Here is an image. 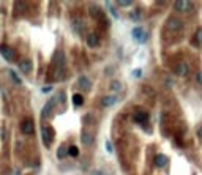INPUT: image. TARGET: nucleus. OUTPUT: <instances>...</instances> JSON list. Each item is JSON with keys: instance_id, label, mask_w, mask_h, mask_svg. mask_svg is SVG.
Wrapping results in <instances>:
<instances>
[{"instance_id": "18", "label": "nucleus", "mask_w": 202, "mask_h": 175, "mask_svg": "<svg viewBox=\"0 0 202 175\" xmlns=\"http://www.w3.org/2000/svg\"><path fill=\"white\" fill-rule=\"evenodd\" d=\"M145 32L142 30V27H134L133 29V32H131V35H133V38L136 40V41H139L141 38H142V35H144Z\"/></svg>"}, {"instance_id": "9", "label": "nucleus", "mask_w": 202, "mask_h": 175, "mask_svg": "<svg viewBox=\"0 0 202 175\" xmlns=\"http://www.w3.org/2000/svg\"><path fill=\"white\" fill-rule=\"evenodd\" d=\"M188 73H189V65H188L186 62L177 63V66H175V74H177V76L185 77V76H188Z\"/></svg>"}, {"instance_id": "6", "label": "nucleus", "mask_w": 202, "mask_h": 175, "mask_svg": "<svg viewBox=\"0 0 202 175\" xmlns=\"http://www.w3.org/2000/svg\"><path fill=\"white\" fill-rule=\"evenodd\" d=\"M17 68H19L24 74H30L32 70H33V63L30 59H22L19 63H17Z\"/></svg>"}, {"instance_id": "10", "label": "nucleus", "mask_w": 202, "mask_h": 175, "mask_svg": "<svg viewBox=\"0 0 202 175\" xmlns=\"http://www.w3.org/2000/svg\"><path fill=\"white\" fill-rule=\"evenodd\" d=\"M169 162V158L166 155H161V153H158V155H155V158H153V164L157 166L158 169H161V167H164Z\"/></svg>"}, {"instance_id": "22", "label": "nucleus", "mask_w": 202, "mask_h": 175, "mask_svg": "<svg viewBox=\"0 0 202 175\" xmlns=\"http://www.w3.org/2000/svg\"><path fill=\"white\" fill-rule=\"evenodd\" d=\"M14 10H16V13L19 11V13H24L25 10H27V3L25 2H14Z\"/></svg>"}, {"instance_id": "19", "label": "nucleus", "mask_w": 202, "mask_h": 175, "mask_svg": "<svg viewBox=\"0 0 202 175\" xmlns=\"http://www.w3.org/2000/svg\"><path fill=\"white\" fill-rule=\"evenodd\" d=\"M67 155H68V148H67L65 144H62L59 148H57V158H59V159H63Z\"/></svg>"}, {"instance_id": "35", "label": "nucleus", "mask_w": 202, "mask_h": 175, "mask_svg": "<svg viewBox=\"0 0 202 175\" xmlns=\"http://www.w3.org/2000/svg\"><path fill=\"white\" fill-rule=\"evenodd\" d=\"M197 136H199V137H200V139H202V126H200V128H199V130H197Z\"/></svg>"}, {"instance_id": "31", "label": "nucleus", "mask_w": 202, "mask_h": 175, "mask_svg": "<svg viewBox=\"0 0 202 175\" xmlns=\"http://www.w3.org/2000/svg\"><path fill=\"white\" fill-rule=\"evenodd\" d=\"M59 98H60L62 103H65V91H60V93H59Z\"/></svg>"}, {"instance_id": "29", "label": "nucleus", "mask_w": 202, "mask_h": 175, "mask_svg": "<svg viewBox=\"0 0 202 175\" xmlns=\"http://www.w3.org/2000/svg\"><path fill=\"white\" fill-rule=\"evenodd\" d=\"M133 76H134V77H141V76H142V70H139V68L134 70V71H133Z\"/></svg>"}, {"instance_id": "11", "label": "nucleus", "mask_w": 202, "mask_h": 175, "mask_svg": "<svg viewBox=\"0 0 202 175\" xmlns=\"http://www.w3.org/2000/svg\"><path fill=\"white\" fill-rule=\"evenodd\" d=\"M87 46H88V48H92V49L98 48V46H99V35H96V33L87 35Z\"/></svg>"}, {"instance_id": "26", "label": "nucleus", "mask_w": 202, "mask_h": 175, "mask_svg": "<svg viewBox=\"0 0 202 175\" xmlns=\"http://www.w3.org/2000/svg\"><path fill=\"white\" fill-rule=\"evenodd\" d=\"M104 147H106V152H107V153H112V152H114L112 142H111V141H106V142H104Z\"/></svg>"}, {"instance_id": "3", "label": "nucleus", "mask_w": 202, "mask_h": 175, "mask_svg": "<svg viewBox=\"0 0 202 175\" xmlns=\"http://www.w3.org/2000/svg\"><path fill=\"white\" fill-rule=\"evenodd\" d=\"M0 54L6 62H14L16 60V51L13 48H10L8 44H2L0 46Z\"/></svg>"}, {"instance_id": "1", "label": "nucleus", "mask_w": 202, "mask_h": 175, "mask_svg": "<svg viewBox=\"0 0 202 175\" xmlns=\"http://www.w3.org/2000/svg\"><path fill=\"white\" fill-rule=\"evenodd\" d=\"M174 10L180 13H191L194 10V3L188 2V0H177V2H174Z\"/></svg>"}, {"instance_id": "13", "label": "nucleus", "mask_w": 202, "mask_h": 175, "mask_svg": "<svg viewBox=\"0 0 202 175\" xmlns=\"http://www.w3.org/2000/svg\"><path fill=\"white\" fill-rule=\"evenodd\" d=\"M117 99L118 98L115 95H106V96L101 98V106L103 107H111V106H114L117 103Z\"/></svg>"}, {"instance_id": "17", "label": "nucleus", "mask_w": 202, "mask_h": 175, "mask_svg": "<svg viewBox=\"0 0 202 175\" xmlns=\"http://www.w3.org/2000/svg\"><path fill=\"white\" fill-rule=\"evenodd\" d=\"M78 85L81 87V88H84V90H90V87H92V82H90V79L87 77V76H79V79H78Z\"/></svg>"}, {"instance_id": "32", "label": "nucleus", "mask_w": 202, "mask_h": 175, "mask_svg": "<svg viewBox=\"0 0 202 175\" xmlns=\"http://www.w3.org/2000/svg\"><path fill=\"white\" fill-rule=\"evenodd\" d=\"M92 175H106L103 170H93V172H92Z\"/></svg>"}, {"instance_id": "7", "label": "nucleus", "mask_w": 202, "mask_h": 175, "mask_svg": "<svg viewBox=\"0 0 202 175\" xmlns=\"http://www.w3.org/2000/svg\"><path fill=\"white\" fill-rule=\"evenodd\" d=\"M54 63L57 65L59 70H63V66H65V63H67V55L63 51H57L56 55H54Z\"/></svg>"}, {"instance_id": "34", "label": "nucleus", "mask_w": 202, "mask_h": 175, "mask_svg": "<svg viewBox=\"0 0 202 175\" xmlns=\"http://www.w3.org/2000/svg\"><path fill=\"white\" fill-rule=\"evenodd\" d=\"M130 17H131V19H134V21H136L137 17H139V13H131V14H130Z\"/></svg>"}, {"instance_id": "20", "label": "nucleus", "mask_w": 202, "mask_h": 175, "mask_svg": "<svg viewBox=\"0 0 202 175\" xmlns=\"http://www.w3.org/2000/svg\"><path fill=\"white\" fill-rule=\"evenodd\" d=\"M73 104H74L76 107L82 106V104H84V96H82L81 93H74V95H73Z\"/></svg>"}, {"instance_id": "28", "label": "nucleus", "mask_w": 202, "mask_h": 175, "mask_svg": "<svg viewBox=\"0 0 202 175\" xmlns=\"http://www.w3.org/2000/svg\"><path fill=\"white\" fill-rule=\"evenodd\" d=\"M90 120H92V115H90V114L84 115V118H82V122H84L85 125H90Z\"/></svg>"}, {"instance_id": "36", "label": "nucleus", "mask_w": 202, "mask_h": 175, "mask_svg": "<svg viewBox=\"0 0 202 175\" xmlns=\"http://www.w3.org/2000/svg\"><path fill=\"white\" fill-rule=\"evenodd\" d=\"M14 175H21V170H19V169H16V170H14Z\"/></svg>"}, {"instance_id": "5", "label": "nucleus", "mask_w": 202, "mask_h": 175, "mask_svg": "<svg viewBox=\"0 0 202 175\" xmlns=\"http://www.w3.org/2000/svg\"><path fill=\"white\" fill-rule=\"evenodd\" d=\"M21 131L25 134V136H30L33 134L35 131V126H33V120L32 118H24L22 123H21Z\"/></svg>"}, {"instance_id": "25", "label": "nucleus", "mask_w": 202, "mask_h": 175, "mask_svg": "<svg viewBox=\"0 0 202 175\" xmlns=\"http://www.w3.org/2000/svg\"><path fill=\"white\" fill-rule=\"evenodd\" d=\"M111 88H112L114 91H120V90H122V84H120L118 80H114L112 84H111Z\"/></svg>"}, {"instance_id": "16", "label": "nucleus", "mask_w": 202, "mask_h": 175, "mask_svg": "<svg viewBox=\"0 0 202 175\" xmlns=\"http://www.w3.org/2000/svg\"><path fill=\"white\" fill-rule=\"evenodd\" d=\"M88 13H90V16L93 17V19H101V17H103V10H101L98 5H92Z\"/></svg>"}, {"instance_id": "8", "label": "nucleus", "mask_w": 202, "mask_h": 175, "mask_svg": "<svg viewBox=\"0 0 202 175\" xmlns=\"http://www.w3.org/2000/svg\"><path fill=\"white\" fill-rule=\"evenodd\" d=\"M56 103H57V96L56 98H51L48 103H46V106L43 107V110H41V117L43 118H48L49 115H51V112H52V107L56 106Z\"/></svg>"}, {"instance_id": "30", "label": "nucleus", "mask_w": 202, "mask_h": 175, "mask_svg": "<svg viewBox=\"0 0 202 175\" xmlns=\"http://www.w3.org/2000/svg\"><path fill=\"white\" fill-rule=\"evenodd\" d=\"M51 90H52V87H51V85H49V87H43V88H41V91H43V93H49Z\"/></svg>"}, {"instance_id": "23", "label": "nucleus", "mask_w": 202, "mask_h": 175, "mask_svg": "<svg viewBox=\"0 0 202 175\" xmlns=\"http://www.w3.org/2000/svg\"><path fill=\"white\" fill-rule=\"evenodd\" d=\"M106 5H107V8H109V11H111V14H112V16L115 17V19H118V17H120V16H118V13H117V10L114 8V5H112L111 2H107Z\"/></svg>"}, {"instance_id": "27", "label": "nucleus", "mask_w": 202, "mask_h": 175, "mask_svg": "<svg viewBox=\"0 0 202 175\" xmlns=\"http://www.w3.org/2000/svg\"><path fill=\"white\" fill-rule=\"evenodd\" d=\"M117 5H118V6H131L133 2H131V0H120V2H118Z\"/></svg>"}, {"instance_id": "2", "label": "nucleus", "mask_w": 202, "mask_h": 175, "mask_svg": "<svg viewBox=\"0 0 202 175\" xmlns=\"http://www.w3.org/2000/svg\"><path fill=\"white\" fill-rule=\"evenodd\" d=\"M54 136H56V133H54V130L51 126H48V125H43V128H41V139H43V144L46 145V147H51V144H52V141H54Z\"/></svg>"}, {"instance_id": "33", "label": "nucleus", "mask_w": 202, "mask_h": 175, "mask_svg": "<svg viewBox=\"0 0 202 175\" xmlns=\"http://www.w3.org/2000/svg\"><path fill=\"white\" fill-rule=\"evenodd\" d=\"M197 40H199V43L202 41V29H199V30H197Z\"/></svg>"}, {"instance_id": "14", "label": "nucleus", "mask_w": 202, "mask_h": 175, "mask_svg": "<svg viewBox=\"0 0 202 175\" xmlns=\"http://www.w3.org/2000/svg\"><path fill=\"white\" fill-rule=\"evenodd\" d=\"M71 27H73V30H74L76 33H79V35L85 30V24H84L82 19H74L71 22Z\"/></svg>"}, {"instance_id": "4", "label": "nucleus", "mask_w": 202, "mask_h": 175, "mask_svg": "<svg viewBox=\"0 0 202 175\" xmlns=\"http://www.w3.org/2000/svg\"><path fill=\"white\" fill-rule=\"evenodd\" d=\"M166 29L171 32H180L183 29V22L177 17H168L166 19Z\"/></svg>"}, {"instance_id": "15", "label": "nucleus", "mask_w": 202, "mask_h": 175, "mask_svg": "<svg viewBox=\"0 0 202 175\" xmlns=\"http://www.w3.org/2000/svg\"><path fill=\"white\" fill-rule=\"evenodd\" d=\"M92 142H93V136H92V133L82 131V134H81V144L88 147V145H92Z\"/></svg>"}, {"instance_id": "21", "label": "nucleus", "mask_w": 202, "mask_h": 175, "mask_svg": "<svg viewBox=\"0 0 202 175\" xmlns=\"http://www.w3.org/2000/svg\"><path fill=\"white\" fill-rule=\"evenodd\" d=\"M8 74H10V77L14 80V84H17V85H21V84H22V79L16 74V71H14V70H8Z\"/></svg>"}, {"instance_id": "24", "label": "nucleus", "mask_w": 202, "mask_h": 175, "mask_svg": "<svg viewBox=\"0 0 202 175\" xmlns=\"http://www.w3.org/2000/svg\"><path fill=\"white\" fill-rule=\"evenodd\" d=\"M68 155H70V156H78V155H79L78 147H76V145H71L70 148H68Z\"/></svg>"}, {"instance_id": "12", "label": "nucleus", "mask_w": 202, "mask_h": 175, "mask_svg": "<svg viewBox=\"0 0 202 175\" xmlns=\"http://www.w3.org/2000/svg\"><path fill=\"white\" fill-rule=\"evenodd\" d=\"M133 120L136 123H145L147 120H149V112H145V110H137V112L133 115Z\"/></svg>"}]
</instances>
